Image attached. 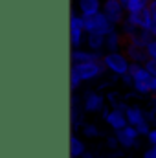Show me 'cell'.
Instances as JSON below:
<instances>
[{
    "label": "cell",
    "instance_id": "5",
    "mask_svg": "<svg viewBox=\"0 0 156 158\" xmlns=\"http://www.w3.org/2000/svg\"><path fill=\"white\" fill-rule=\"evenodd\" d=\"M116 26H119L125 17H127V7L121 0H103V9H101Z\"/></svg>",
    "mask_w": 156,
    "mask_h": 158
},
{
    "label": "cell",
    "instance_id": "24",
    "mask_svg": "<svg viewBox=\"0 0 156 158\" xmlns=\"http://www.w3.org/2000/svg\"><path fill=\"white\" fill-rule=\"evenodd\" d=\"M143 64H145V68H147L153 76H156V59H151V57H149Z\"/></svg>",
    "mask_w": 156,
    "mask_h": 158
},
{
    "label": "cell",
    "instance_id": "13",
    "mask_svg": "<svg viewBox=\"0 0 156 158\" xmlns=\"http://www.w3.org/2000/svg\"><path fill=\"white\" fill-rule=\"evenodd\" d=\"M77 2V11L83 17L96 15L103 9V0H76Z\"/></svg>",
    "mask_w": 156,
    "mask_h": 158
},
{
    "label": "cell",
    "instance_id": "23",
    "mask_svg": "<svg viewBox=\"0 0 156 158\" xmlns=\"http://www.w3.org/2000/svg\"><path fill=\"white\" fill-rule=\"evenodd\" d=\"M107 147H109V149H112V151L119 147V140H117L116 134H114V136H109V138H107Z\"/></svg>",
    "mask_w": 156,
    "mask_h": 158
},
{
    "label": "cell",
    "instance_id": "26",
    "mask_svg": "<svg viewBox=\"0 0 156 158\" xmlns=\"http://www.w3.org/2000/svg\"><path fill=\"white\" fill-rule=\"evenodd\" d=\"M121 81H123V85H125L127 88H132V85H134V77H132L130 74H125V76H121Z\"/></svg>",
    "mask_w": 156,
    "mask_h": 158
},
{
    "label": "cell",
    "instance_id": "6",
    "mask_svg": "<svg viewBox=\"0 0 156 158\" xmlns=\"http://www.w3.org/2000/svg\"><path fill=\"white\" fill-rule=\"evenodd\" d=\"M127 19L138 28V30H147V31H153L154 30V19H153V15H151V11H149V7L147 9H142V11H132V13H127Z\"/></svg>",
    "mask_w": 156,
    "mask_h": 158
},
{
    "label": "cell",
    "instance_id": "27",
    "mask_svg": "<svg viewBox=\"0 0 156 158\" xmlns=\"http://www.w3.org/2000/svg\"><path fill=\"white\" fill-rule=\"evenodd\" d=\"M143 158H156V145H151V147L143 153Z\"/></svg>",
    "mask_w": 156,
    "mask_h": 158
},
{
    "label": "cell",
    "instance_id": "15",
    "mask_svg": "<svg viewBox=\"0 0 156 158\" xmlns=\"http://www.w3.org/2000/svg\"><path fill=\"white\" fill-rule=\"evenodd\" d=\"M105 40H107V35L103 33H86V39H84V44L88 50H94V52H103L105 50Z\"/></svg>",
    "mask_w": 156,
    "mask_h": 158
},
{
    "label": "cell",
    "instance_id": "33",
    "mask_svg": "<svg viewBox=\"0 0 156 158\" xmlns=\"http://www.w3.org/2000/svg\"><path fill=\"white\" fill-rule=\"evenodd\" d=\"M83 158H92V156H90V155H84V156H83Z\"/></svg>",
    "mask_w": 156,
    "mask_h": 158
},
{
    "label": "cell",
    "instance_id": "3",
    "mask_svg": "<svg viewBox=\"0 0 156 158\" xmlns=\"http://www.w3.org/2000/svg\"><path fill=\"white\" fill-rule=\"evenodd\" d=\"M84 39H86L84 19L79 11L72 9V15H70V44H72V48H81Z\"/></svg>",
    "mask_w": 156,
    "mask_h": 158
},
{
    "label": "cell",
    "instance_id": "17",
    "mask_svg": "<svg viewBox=\"0 0 156 158\" xmlns=\"http://www.w3.org/2000/svg\"><path fill=\"white\" fill-rule=\"evenodd\" d=\"M86 155V147H84V142L76 136V134H72L70 136V156L72 158H83Z\"/></svg>",
    "mask_w": 156,
    "mask_h": 158
},
{
    "label": "cell",
    "instance_id": "31",
    "mask_svg": "<svg viewBox=\"0 0 156 158\" xmlns=\"http://www.w3.org/2000/svg\"><path fill=\"white\" fill-rule=\"evenodd\" d=\"M151 107H153V110L156 112V94H153V98H151Z\"/></svg>",
    "mask_w": 156,
    "mask_h": 158
},
{
    "label": "cell",
    "instance_id": "4",
    "mask_svg": "<svg viewBox=\"0 0 156 158\" xmlns=\"http://www.w3.org/2000/svg\"><path fill=\"white\" fill-rule=\"evenodd\" d=\"M72 70H76L83 81H92L97 79L107 68L103 64V61H88V63H76L72 64Z\"/></svg>",
    "mask_w": 156,
    "mask_h": 158
},
{
    "label": "cell",
    "instance_id": "14",
    "mask_svg": "<svg viewBox=\"0 0 156 158\" xmlns=\"http://www.w3.org/2000/svg\"><path fill=\"white\" fill-rule=\"evenodd\" d=\"M125 114H127V119H129V123L130 125H140L142 121H145L147 118V114H145V110L140 107V105H127V109H125Z\"/></svg>",
    "mask_w": 156,
    "mask_h": 158
},
{
    "label": "cell",
    "instance_id": "29",
    "mask_svg": "<svg viewBox=\"0 0 156 158\" xmlns=\"http://www.w3.org/2000/svg\"><path fill=\"white\" fill-rule=\"evenodd\" d=\"M149 11H151V15H153V19H154V24H156V0H151V4H149Z\"/></svg>",
    "mask_w": 156,
    "mask_h": 158
},
{
    "label": "cell",
    "instance_id": "22",
    "mask_svg": "<svg viewBox=\"0 0 156 158\" xmlns=\"http://www.w3.org/2000/svg\"><path fill=\"white\" fill-rule=\"evenodd\" d=\"M83 83H84V81L81 79V76H79L77 72H76V70H70V88H72V92H76Z\"/></svg>",
    "mask_w": 156,
    "mask_h": 158
},
{
    "label": "cell",
    "instance_id": "19",
    "mask_svg": "<svg viewBox=\"0 0 156 158\" xmlns=\"http://www.w3.org/2000/svg\"><path fill=\"white\" fill-rule=\"evenodd\" d=\"M117 30L123 33V37H125V39H130V37H132V35L138 31V28H136V26H134V24H132V22H130L127 17H125V20H123V22L117 26Z\"/></svg>",
    "mask_w": 156,
    "mask_h": 158
},
{
    "label": "cell",
    "instance_id": "11",
    "mask_svg": "<svg viewBox=\"0 0 156 158\" xmlns=\"http://www.w3.org/2000/svg\"><path fill=\"white\" fill-rule=\"evenodd\" d=\"M123 52L127 53V57L130 59V63H145V61L149 59L147 48H140V46H134V44H130L129 40L125 42V46H123Z\"/></svg>",
    "mask_w": 156,
    "mask_h": 158
},
{
    "label": "cell",
    "instance_id": "32",
    "mask_svg": "<svg viewBox=\"0 0 156 158\" xmlns=\"http://www.w3.org/2000/svg\"><path fill=\"white\" fill-rule=\"evenodd\" d=\"M153 35H154V39H156V26H154V30H153Z\"/></svg>",
    "mask_w": 156,
    "mask_h": 158
},
{
    "label": "cell",
    "instance_id": "8",
    "mask_svg": "<svg viewBox=\"0 0 156 158\" xmlns=\"http://www.w3.org/2000/svg\"><path fill=\"white\" fill-rule=\"evenodd\" d=\"M101 59H103V52H94L88 48H72V53H70L72 64L88 63V61H101Z\"/></svg>",
    "mask_w": 156,
    "mask_h": 158
},
{
    "label": "cell",
    "instance_id": "16",
    "mask_svg": "<svg viewBox=\"0 0 156 158\" xmlns=\"http://www.w3.org/2000/svg\"><path fill=\"white\" fill-rule=\"evenodd\" d=\"M129 74L134 77V81H147L153 77V74L145 68L143 63H130V68H129Z\"/></svg>",
    "mask_w": 156,
    "mask_h": 158
},
{
    "label": "cell",
    "instance_id": "9",
    "mask_svg": "<svg viewBox=\"0 0 156 158\" xmlns=\"http://www.w3.org/2000/svg\"><path fill=\"white\" fill-rule=\"evenodd\" d=\"M103 107H105V98H103L101 94L90 90V92H86V94L83 96V109H84L86 112H92V114H94V112L103 110Z\"/></svg>",
    "mask_w": 156,
    "mask_h": 158
},
{
    "label": "cell",
    "instance_id": "1",
    "mask_svg": "<svg viewBox=\"0 0 156 158\" xmlns=\"http://www.w3.org/2000/svg\"><path fill=\"white\" fill-rule=\"evenodd\" d=\"M103 64L107 68V72L114 74L117 77L129 74V68H130V59L127 57V53L123 50H117V52H105L103 53Z\"/></svg>",
    "mask_w": 156,
    "mask_h": 158
},
{
    "label": "cell",
    "instance_id": "10",
    "mask_svg": "<svg viewBox=\"0 0 156 158\" xmlns=\"http://www.w3.org/2000/svg\"><path fill=\"white\" fill-rule=\"evenodd\" d=\"M105 121H107V125H109V127H110L114 132L129 125V119H127V114H125V110H121V109H116V107L105 114Z\"/></svg>",
    "mask_w": 156,
    "mask_h": 158
},
{
    "label": "cell",
    "instance_id": "12",
    "mask_svg": "<svg viewBox=\"0 0 156 158\" xmlns=\"http://www.w3.org/2000/svg\"><path fill=\"white\" fill-rule=\"evenodd\" d=\"M127 39L123 37V33L119 30H114L107 35V40H105V52H117V50H123Z\"/></svg>",
    "mask_w": 156,
    "mask_h": 158
},
{
    "label": "cell",
    "instance_id": "30",
    "mask_svg": "<svg viewBox=\"0 0 156 158\" xmlns=\"http://www.w3.org/2000/svg\"><path fill=\"white\" fill-rule=\"evenodd\" d=\"M149 88H151V94H156V76L149 79Z\"/></svg>",
    "mask_w": 156,
    "mask_h": 158
},
{
    "label": "cell",
    "instance_id": "7",
    "mask_svg": "<svg viewBox=\"0 0 156 158\" xmlns=\"http://www.w3.org/2000/svg\"><path fill=\"white\" fill-rule=\"evenodd\" d=\"M116 136H117V140H119V145H121L123 149H130V147H136V145H138L140 132H138V129H136L134 125L129 123L127 127L116 131Z\"/></svg>",
    "mask_w": 156,
    "mask_h": 158
},
{
    "label": "cell",
    "instance_id": "2",
    "mask_svg": "<svg viewBox=\"0 0 156 158\" xmlns=\"http://www.w3.org/2000/svg\"><path fill=\"white\" fill-rule=\"evenodd\" d=\"M84 19V30H86V33H92V31H96V33H103V35H109L110 31H114L117 26L103 13V11H99V13H96V15H88V17H83Z\"/></svg>",
    "mask_w": 156,
    "mask_h": 158
},
{
    "label": "cell",
    "instance_id": "20",
    "mask_svg": "<svg viewBox=\"0 0 156 158\" xmlns=\"http://www.w3.org/2000/svg\"><path fill=\"white\" fill-rule=\"evenodd\" d=\"M81 134H83L84 138L92 140V138H97L101 132H99L97 125H94V123H86V125H83V127H81Z\"/></svg>",
    "mask_w": 156,
    "mask_h": 158
},
{
    "label": "cell",
    "instance_id": "25",
    "mask_svg": "<svg viewBox=\"0 0 156 158\" xmlns=\"http://www.w3.org/2000/svg\"><path fill=\"white\" fill-rule=\"evenodd\" d=\"M147 53H149L151 59H156V39H153L147 44Z\"/></svg>",
    "mask_w": 156,
    "mask_h": 158
},
{
    "label": "cell",
    "instance_id": "18",
    "mask_svg": "<svg viewBox=\"0 0 156 158\" xmlns=\"http://www.w3.org/2000/svg\"><path fill=\"white\" fill-rule=\"evenodd\" d=\"M149 4H151V0H127L125 2V7H127V13H132V11L147 9Z\"/></svg>",
    "mask_w": 156,
    "mask_h": 158
},
{
    "label": "cell",
    "instance_id": "21",
    "mask_svg": "<svg viewBox=\"0 0 156 158\" xmlns=\"http://www.w3.org/2000/svg\"><path fill=\"white\" fill-rule=\"evenodd\" d=\"M132 90H134L136 94H142V96L151 94V88H149V83H147V81H134Z\"/></svg>",
    "mask_w": 156,
    "mask_h": 158
},
{
    "label": "cell",
    "instance_id": "28",
    "mask_svg": "<svg viewBox=\"0 0 156 158\" xmlns=\"http://www.w3.org/2000/svg\"><path fill=\"white\" fill-rule=\"evenodd\" d=\"M147 142H149L151 145H156V129H151V131H149V134H147Z\"/></svg>",
    "mask_w": 156,
    "mask_h": 158
}]
</instances>
